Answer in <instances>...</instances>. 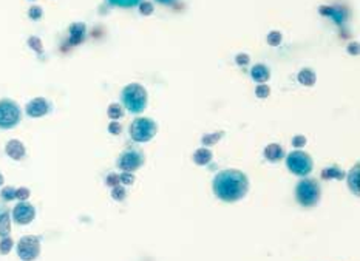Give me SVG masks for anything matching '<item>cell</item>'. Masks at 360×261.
Wrapping results in <instances>:
<instances>
[{
    "label": "cell",
    "instance_id": "1",
    "mask_svg": "<svg viewBox=\"0 0 360 261\" xmlns=\"http://www.w3.org/2000/svg\"><path fill=\"white\" fill-rule=\"evenodd\" d=\"M249 190V180L240 170H223L214 180V192L221 201L235 203Z\"/></svg>",
    "mask_w": 360,
    "mask_h": 261
},
{
    "label": "cell",
    "instance_id": "2",
    "mask_svg": "<svg viewBox=\"0 0 360 261\" xmlns=\"http://www.w3.org/2000/svg\"><path fill=\"white\" fill-rule=\"evenodd\" d=\"M121 101L130 113H142L147 107V92L139 83H129L121 93Z\"/></svg>",
    "mask_w": 360,
    "mask_h": 261
},
{
    "label": "cell",
    "instance_id": "3",
    "mask_svg": "<svg viewBox=\"0 0 360 261\" xmlns=\"http://www.w3.org/2000/svg\"><path fill=\"white\" fill-rule=\"evenodd\" d=\"M295 198L305 207H312L320 200V186L314 180H302L295 187Z\"/></svg>",
    "mask_w": 360,
    "mask_h": 261
},
{
    "label": "cell",
    "instance_id": "4",
    "mask_svg": "<svg viewBox=\"0 0 360 261\" xmlns=\"http://www.w3.org/2000/svg\"><path fill=\"white\" fill-rule=\"evenodd\" d=\"M286 165L294 175L306 177L312 171L314 162L308 153H305L302 150H295V151H291V153L286 156Z\"/></svg>",
    "mask_w": 360,
    "mask_h": 261
},
{
    "label": "cell",
    "instance_id": "5",
    "mask_svg": "<svg viewBox=\"0 0 360 261\" xmlns=\"http://www.w3.org/2000/svg\"><path fill=\"white\" fill-rule=\"evenodd\" d=\"M20 108L19 105L11 99H2L0 101V128L10 130L16 127L20 122Z\"/></svg>",
    "mask_w": 360,
    "mask_h": 261
},
{
    "label": "cell",
    "instance_id": "6",
    "mask_svg": "<svg viewBox=\"0 0 360 261\" xmlns=\"http://www.w3.org/2000/svg\"><path fill=\"white\" fill-rule=\"evenodd\" d=\"M156 135V124L149 118H138L132 122L130 136L135 142H147Z\"/></svg>",
    "mask_w": 360,
    "mask_h": 261
},
{
    "label": "cell",
    "instance_id": "7",
    "mask_svg": "<svg viewBox=\"0 0 360 261\" xmlns=\"http://www.w3.org/2000/svg\"><path fill=\"white\" fill-rule=\"evenodd\" d=\"M40 253V240L34 235L22 236L17 243V255L24 261H33Z\"/></svg>",
    "mask_w": 360,
    "mask_h": 261
},
{
    "label": "cell",
    "instance_id": "8",
    "mask_svg": "<svg viewBox=\"0 0 360 261\" xmlns=\"http://www.w3.org/2000/svg\"><path fill=\"white\" fill-rule=\"evenodd\" d=\"M145 158L144 153L139 150H127L119 156L118 159V167L122 171H135L144 164Z\"/></svg>",
    "mask_w": 360,
    "mask_h": 261
},
{
    "label": "cell",
    "instance_id": "9",
    "mask_svg": "<svg viewBox=\"0 0 360 261\" xmlns=\"http://www.w3.org/2000/svg\"><path fill=\"white\" fill-rule=\"evenodd\" d=\"M34 216H36V210L34 207L30 204V203H19L14 210H13V218L17 224L20 226H25V224H30L33 220H34Z\"/></svg>",
    "mask_w": 360,
    "mask_h": 261
},
{
    "label": "cell",
    "instance_id": "10",
    "mask_svg": "<svg viewBox=\"0 0 360 261\" xmlns=\"http://www.w3.org/2000/svg\"><path fill=\"white\" fill-rule=\"evenodd\" d=\"M50 110V105L44 98H36L28 102L27 105V115L30 118H42L45 116Z\"/></svg>",
    "mask_w": 360,
    "mask_h": 261
},
{
    "label": "cell",
    "instance_id": "11",
    "mask_svg": "<svg viewBox=\"0 0 360 261\" xmlns=\"http://www.w3.org/2000/svg\"><path fill=\"white\" fill-rule=\"evenodd\" d=\"M5 151H7V155L14 159V161H20V159H24L25 158V145L20 142L19 139H11L7 147H5Z\"/></svg>",
    "mask_w": 360,
    "mask_h": 261
},
{
    "label": "cell",
    "instance_id": "12",
    "mask_svg": "<svg viewBox=\"0 0 360 261\" xmlns=\"http://www.w3.org/2000/svg\"><path fill=\"white\" fill-rule=\"evenodd\" d=\"M250 76H252V79L255 80V82L263 83V82H266V80L269 79L271 71H269V68L266 67V65H263V63H257V65H253V67H252V70H250Z\"/></svg>",
    "mask_w": 360,
    "mask_h": 261
},
{
    "label": "cell",
    "instance_id": "13",
    "mask_svg": "<svg viewBox=\"0 0 360 261\" xmlns=\"http://www.w3.org/2000/svg\"><path fill=\"white\" fill-rule=\"evenodd\" d=\"M264 156H266L269 161H280V159L285 156L283 147H282L280 144H269V145L264 148Z\"/></svg>",
    "mask_w": 360,
    "mask_h": 261
},
{
    "label": "cell",
    "instance_id": "14",
    "mask_svg": "<svg viewBox=\"0 0 360 261\" xmlns=\"http://www.w3.org/2000/svg\"><path fill=\"white\" fill-rule=\"evenodd\" d=\"M194 161L197 165H206L212 161V151L209 148H198L194 153Z\"/></svg>",
    "mask_w": 360,
    "mask_h": 261
},
{
    "label": "cell",
    "instance_id": "15",
    "mask_svg": "<svg viewBox=\"0 0 360 261\" xmlns=\"http://www.w3.org/2000/svg\"><path fill=\"white\" fill-rule=\"evenodd\" d=\"M11 232V218H10V212L5 210L0 213V236L5 238L8 236Z\"/></svg>",
    "mask_w": 360,
    "mask_h": 261
},
{
    "label": "cell",
    "instance_id": "16",
    "mask_svg": "<svg viewBox=\"0 0 360 261\" xmlns=\"http://www.w3.org/2000/svg\"><path fill=\"white\" fill-rule=\"evenodd\" d=\"M70 33H71V37H70L71 43H73V45H77V43L83 37V33H85V25H83V24H74V25H71Z\"/></svg>",
    "mask_w": 360,
    "mask_h": 261
},
{
    "label": "cell",
    "instance_id": "17",
    "mask_svg": "<svg viewBox=\"0 0 360 261\" xmlns=\"http://www.w3.org/2000/svg\"><path fill=\"white\" fill-rule=\"evenodd\" d=\"M299 82L302 83V85H305V86H312L314 83H315V80H317V77H315V74H314V71L312 70H309V68H305V70H302L300 73H299Z\"/></svg>",
    "mask_w": 360,
    "mask_h": 261
},
{
    "label": "cell",
    "instance_id": "18",
    "mask_svg": "<svg viewBox=\"0 0 360 261\" xmlns=\"http://www.w3.org/2000/svg\"><path fill=\"white\" fill-rule=\"evenodd\" d=\"M343 177H345V173L337 167H328L322 171V178H325V180H342Z\"/></svg>",
    "mask_w": 360,
    "mask_h": 261
},
{
    "label": "cell",
    "instance_id": "19",
    "mask_svg": "<svg viewBox=\"0 0 360 261\" xmlns=\"http://www.w3.org/2000/svg\"><path fill=\"white\" fill-rule=\"evenodd\" d=\"M357 180H358V165H355L349 171V177H348V186L355 195H358V181Z\"/></svg>",
    "mask_w": 360,
    "mask_h": 261
},
{
    "label": "cell",
    "instance_id": "20",
    "mask_svg": "<svg viewBox=\"0 0 360 261\" xmlns=\"http://www.w3.org/2000/svg\"><path fill=\"white\" fill-rule=\"evenodd\" d=\"M142 2V0H109V4L113 7H119V8H132L136 7Z\"/></svg>",
    "mask_w": 360,
    "mask_h": 261
},
{
    "label": "cell",
    "instance_id": "21",
    "mask_svg": "<svg viewBox=\"0 0 360 261\" xmlns=\"http://www.w3.org/2000/svg\"><path fill=\"white\" fill-rule=\"evenodd\" d=\"M107 115H109L110 119H119L122 116V107L119 104H110Z\"/></svg>",
    "mask_w": 360,
    "mask_h": 261
},
{
    "label": "cell",
    "instance_id": "22",
    "mask_svg": "<svg viewBox=\"0 0 360 261\" xmlns=\"http://www.w3.org/2000/svg\"><path fill=\"white\" fill-rule=\"evenodd\" d=\"M267 43L271 47H277L282 43V33L280 31H271L267 34Z\"/></svg>",
    "mask_w": 360,
    "mask_h": 261
},
{
    "label": "cell",
    "instance_id": "23",
    "mask_svg": "<svg viewBox=\"0 0 360 261\" xmlns=\"http://www.w3.org/2000/svg\"><path fill=\"white\" fill-rule=\"evenodd\" d=\"M223 136V132H218V133H212V135H206L203 136V144L204 145H214L217 144Z\"/></svg>",
    "mask_w": 360,
    "mask_h": 261
},
{
    "label": "cell",
    "instance_id": "24",
    "mask_svg": "<svg viewBox=\"0 0 360 261\" xmlns=\"http://www.w3.org/2000/svg\"><path fill=\"white\" fill-rule=\"evenodd\" d=\"M11 249H13V240H11L10 236H5L4 240H2V243H0V253L8 255Z\"/></svg>",
    "mask_w": 360,
    "mask_h": 261
},
{
    "label": "cell",
    "instance_id": "25",
    "mask_svg": "<svg viewBox=\"0 0 360 261\" xmlns=\"http://www.w3.org/2000/svg\"><path fill=\"white\" fill-rule=\"evenodd\" d=\"M125 197H127V192H125L124 187H121V186L113 187V190H112V198H113V200H116V201H122Z\"/></svg>",
    "mask_w": 360,
    "mask_h": 261
},
{
    "label": "cell",
    "instance_id": "26",
    "mask_svg": "<svg viewBox=\"0 0 360 261\" xmlns=\"http://www.w3.org/2000/svg\"><path fill=\"white\" fill-rule=\"evenodd\" d=\"M255 95H257V98H260V99H266V98L271 95V89H269L266 83H260L257 89H255Z\"/></svg>",
    "mask_w": 360,
    "mask_h": 261
},
{
    "label": "cell",
    "instance_id": "27",
    "mask_svg": "<svg viewBox=\"0 0 360 261\" xmlns=\"http://www.w3.org/2000/svg\"><path fill=\"white\" fill-rule=\"evenodd\" d=\"M2 200H5V201H13L14 198H16V189H13V187H4L2 189Z\"/></svg>",
    "mask_w": 360,
    "mask_h": 261
},
{
    "label": "cell",
    "instance_id": "28",
    "mask_svg": "<svg viewBox=\"0 0 360 261\" xmlns=\"http://www.w3.org/2000/svg\"><path fill=\"white\" fill-rule=\"evenodd\" d=\"M153 4H150V2H141L139 4V13L142 14V16H150V14H153Z\"/></svg>",
    "mask_w": 360,
    "mask_h": 261
},
{
    "label": "cell",
    "instance_id": "29",
    "mask_svg": "<svg viewBox=\"0 0 360 261\" xmlns=\"http://www.w3.org/2000/svg\"><path fill=\"white\" fill-rule=\"evenodd\" d=\"M30 190L25 189V187H20V189H16V198L20 200V201H27L30 198Z\"/></svg>",
    "mask_w": 360,
    "mask_h": 261
},
{
    "label": "cell",
    "instance_id": "30",
    "mask_svg": "<svg viewBox=\"0 0 360 261\" xmlns=\"http://www.w3.org/2000/svg\"><path fill=\"white\" fill-rule=\"evenodd\" d=\"M121 183H124L125 186H132L135 183V177L132 175V171H124L122 175H119Z\"/></svg>",
    "mask_w": 360,
    "mask_h": 261
},
{
    "label": "cell",
    "instance_id": "31",
    "mask_svg": "<svg viewBox=\"0 0 360 261\" xmlns=\"http://www.w3.org/2000/svg\"><path fill=\"white\" fill-rule=\"evenodd\" d=\"M42 14H44V13H42L40 7H31L30 11H28V16H30L31 20H39L42 17Z\"/></svg>",
    "mask_w": 360,
    "mask_h": 261
},
{
    "label": "cell",
    "instance_id": "32",
    "mask_svg": "<svg viewBox=\"0 0 360 261\" xmlns=\"http://www.w3.org/2000/svg\"><path fill=\"white\" fill-rule=\"evenodd\" d=\"M28 43H30V47H31L34 51L42 53V42H40V39H37V37H30Z\"/></svg>",
    "mask_w": 360,
    "mask_h": 261
},
{
    "label": "cell",
    "instance_id": "33",
    "mask_svg": "<svg viewBox=\"0 0 360 261\" xmlns=\"http://www.w3.org/2000/svg\"><path fill=\"white\" fill-rule=\"evenodd\" d=\"M119 183H121V180H119V175H116V173H110L107 177V186L116 187V186H119Z\"/></svg>",
    "mask_w": 360,
    "mask_h": 261
},
{
    "label": "cell",
    "instance_id": "34",
    "mask_svg": "<svg viewBox=\"0 0 360 261\" xmlns=\"http://www.w3.org/2000/svg\"><path fill=\"white\" fill-rule=\"evenodd\" d=\"M109 132H110L112 135H119V133L122 132V127H121V124H119V122H116V121L110 122V125H109Z\"/></svg>",
    "mask_w": 360,
    "mask_h": 261
},
{
    "label": "cell",
    "instance_id": "35",
    "mask_svg": "<svg viewBox=\"0 0 360 261\" xmlns=\"http://www.w3.org/2000/svg\"><path fill=\"white\" fill-rule=\"evenodd\" d=\"M292 145H294V147H297V148H300V147L306 145V138H305V136H302V135H299V136H294V139H292Z\"/></svg>",
    "mask_w": 360,
    "mask_h": 261
},
{
    "label": "cell",
    "instance_id": "36",
    "mask_svg": "<svg viewBox=\"0 0 360 261\" xmlns=\"http://www.w3.org/2000/svg\"><path fill=\"white\" fill-rule=\"evenodd\" d=\"M249 56L247 54H244V53H241V54H238L237 57H235V62L238 63V65H241V67H244V65H247L249 63Z\"/></svg>",
    "mask_w": 360,
    "mask_h": 261
},
{
    "label": "cell",
    "instance_id": "37",
    "mask_svg": "<svg viewBox=\"0 0 360 261\" xmlns=\"http://www.w3.org/2000/svg\"><path fill=\"white\" fill-rule=\"evenodd\" d=\"M348 53L357 56L358 54V43H351V45L348 47Z\"/></svg>",
    "mask_w": 360,
    "mask_h": 261
},
{
    "label": "cell",
    "instance_id": "38",
    "mask_svg": "<svg viewBox=\"0 0 360 261\" xmlns=\"http://www.w3.org/2000/svg\"><path fill=\"white\" fill-rule=\"evenodd\" d=\"M158 4H161V5H170L173 0H156Z\"/></svg>",
    "mask_w": 360,
    "mask_h": 261
},
{
    "label": "cell",
    "instance_id": "39",
    "mask_svg": "<svg viewBox=\"0 0 360 261\" xmlns=\"http://www.w3.org/2000/svg\"><path fill=\"white\" fill-rule=\"evenodd\" d=\"M4 184V177H2V173H0V186Z\"/></svg>",
    "mask_w": 360,
    "mask_h": 261
}]
</instances>
